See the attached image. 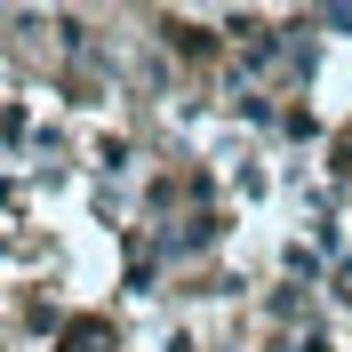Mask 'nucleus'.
<instances>
[{
	"instance_id": "obj_1",
	"label": "nucleus",
	"mask_w": 352,
	"mask_h": 352,
	"mask_svg": "<svg viewBox=\"0 0 352 352\" xmlns=\"http://www.w3.org/2000/svg\"><path fill=\"white\" fill-rule=\"evenodd\" d=\"M65 352H112V320H72V329H65Z\"/></svg>"
},
{
	"instance_id": "obj_2",
	"label": "nucleus",
	"mask_w": 352,
	"mask_h": 352,
	"mask_svg": "<svg viewBox=\"0 0 352 352\" xmlns=\"http://www.w3.org/2000/svg\"><path fill=\"white\" fill-rule=\"evenodd\" d=\"M344 288H352V272H344Z\"/></svg>"
}]
</instances>
